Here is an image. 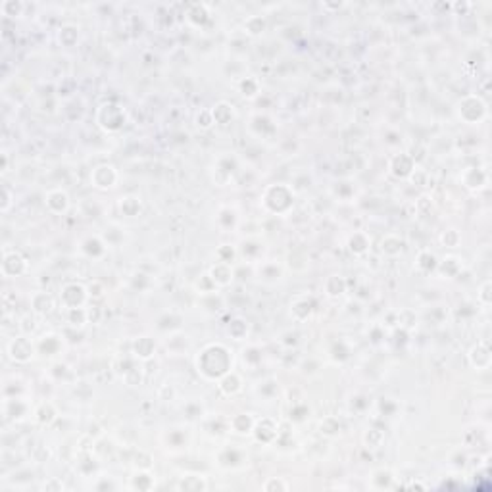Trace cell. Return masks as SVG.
<instances>
[{
    "label": "cell",
    "mask_w": 492,
    "mask_h": 492,
    "mask_svg": "<svg viewBox=\"0 0 492 492\" xmlns=\"http://www.w3.org/2000/svg\"><path fill=\"white\" fill-rule=\"evenodd\" d=\"M245 27H246L248 33L258 35L260 31H264V27H266V20H264V18H260V16H252V18H248V20H246Z\"/></svg>",
    "instance_id": "cell-1"
}]
</instances>
